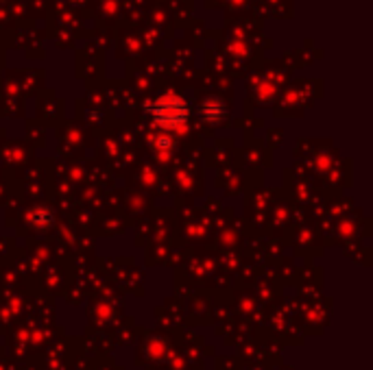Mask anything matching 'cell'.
I'll return each instance as SVG.
<instances>
[{"label":"cell","mask_w":373,"mask_h":370,"mask_svg":"<svg viewBox=\"0 0 373 370\" xmlns=\"http://www.w3.org/2000/svg\"><path fill=\"white\" fill-rule=\"evenodd\" d=\"M153 118L162 127H177L188 120V105L179 98H162L158 105H153Z\"/></svg>","instance_id":"cell-1"}]
</instances>
